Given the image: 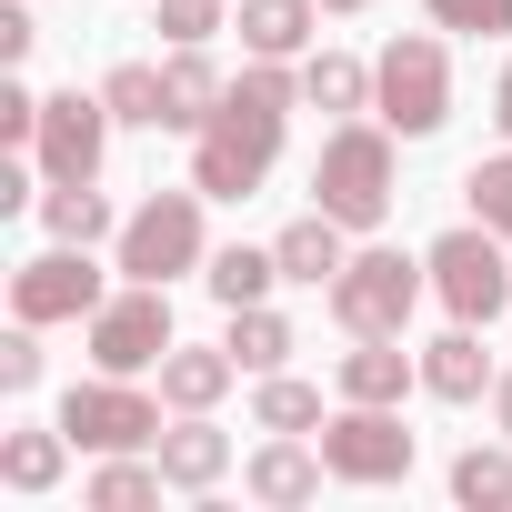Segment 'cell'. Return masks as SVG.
<instances>
[{
    "label": "cell",
    "instance_id": "cell-18",
    "mask_svg": "<svg viewBox=\"0 0 512 512\" xmlns=\"http://www.w3.org/2000/svg\"><path fill=\"white\" fill-rule=\"evenodd\" d=\"M312 11L322 0H241V51L251 61H302L312 51Z\"/></svg>",
    "mask_w": 512,
    "mask_h": 512
},
{
    "label": "cell",
    "instance_id": "cell-12",
    "mask_svg": "<svg viewBox=\"0 0 512 512\" xmlns=\"http://www.w3.org/2000/svg\"><path fill=\"white\" fill-rule=\"evenodd\" d=\"M322 472H332V462H322V452H302V432H272L262 452L241 462V492H251V502H272V512H292V502H312V492H322Z\"/></svg>",
    "mask_w": 512,
    "mask_h": 512
},
{
    "label": "cell",
    "instance_id": "cell-8",
    "mask_svg": "<svg viewBox=\"0 0 512 512\" xmlns=\"http://www.w3.org/2000/svg\"><path fill=\"white\" fill-rule=\"evenodd\" d=\"M412 452H422V442L402 432L392 402H352V412L322 422V462H332V482H402Z\"/></svg>",
    "mask_w": 512,
    "mask_h": 512
},
{
    "label": "cell",
    "instance_id": "cell-31",
    "mask_svg": "<svg viewBox=\"0 0 512 512\" xmlns=\"http://www.w3.org/2000/svg\"><path fill=\"white\" fill-rule=\"evenodd\" d=\"M211 31H221V0H161V41L171 51H201Z\"/></svg>",
    "mask_w": 512,
    "mask_h": 512
},
{
    "label": "cell",
    "instance_id": "cell-15",
    "mask_svg": "<svg viewBox=\"0 0 512 512\" xmlns=\"http://www.w3.org/2000/svg\"><path fill=\"white\" fill-rule=\"evenodd\" d=\"M151 462L171 472V492H211V482L231 472V442H221V432H211L201 412H181V422H171V432L151 442Z\"/></svg>",
    "mask_w": 512,
    "mask_h": 512
},
{
    "label": "cell",
    "instance_id": "cell-32",
    "mask_svg": "<svg viewBox=\"0 0 512 512\" xmlns=\"http://www.w3.org/2000/svg\"><path fill=\"white\" fill-rule=\"evenodd\" d=\"M41 322H21V332H0V392H31L41 382V342H31Z\"/></svg>",
    "mask_w": 512,
    "mask_h": 512
},
{
    "label": "cell",
    "instance_id": "cell-13",
    "mask_svg": "<svg viewBox=\"0 0 512 512\" xmlns=\"http://www.w3.org/2000/svg\"><path fill=\"white\" fill-rule=\"evenodd\" d=\"M422 382V362L402 352V332H352L342 352V402H402Z\"/></svg>",
    "mask_w": 512,
    "mask_h": 512
},
{
    "label": "cell",
    "instance_id": "cell-17",
    "mask_svg": "<svg viewBox=\"0 0 512 512\" xmlns=\"http://www.w3.org/2000/svg\"><path fill=\"white\" fill-rule=\"evenodd\" d=\"M272 251H282V282H312V292H332V282H342V262H352L332 211H302V221H292Z\"/></svg>",
    "mask_w": 512,
    "mask_h": 512
},
{
    "label": "cell",
    "instance_id": "cell-27",
    "mask_svg": "<svg viewBox=\"0 0 512 512\" xmlns=\"http://www.w3.org/2000/svg\"><path fill=\"white\" fill-rule=\"evenodd\" d=\"M282 352H292V322H282V312H262V302L231 312V362H241V372H282Z\"/></svg>",
    "mask_w": 512,
    "mask_h": 512
},
{
    "label": "cell",
    "instance_id": "cell-37",
    "mask_svg": "<svg viewBox=\"0 0 512 512\" xmlns=\"http://www.w3.org/2000/svg\"><path fill=\"white\" fill-rule=\"evenodd\" d=\"M322 11H362V0H322Z\"/></svg>",
    "mask_w": 512,
    "mask_h": 512
},
{
    "label": "cell",
    "instance_id": "cell-22",
    "mask_svg": "<svg viewBox=\"0 0 512 512\" xmlns=\"http://www.w3.org/2000/svg\"><path fill=\"white\" fill-rule=\"evenodd\" d=\"M101 101H111V121H131V131H161V121H171V91H161L151 61H121V71L101 81Z\"/></svg>",
    "mask_w": 512,
    "mask_h": 512
},
{
    "label": "cell",
    "instance_id": "cell-30",
    "mask_svg": "<svg viewBox=\"0 0 512 512\" xmlns=\"http://www.w3.org/2000/svg\"><path fill=\"white\" fill-rule=\"evenodd\" d=\"M462 191H472V221H492V231L512 241V151H502V161H472Z\"/></svg>",
    "mask_w": 512,
    "mask_h": 512
},
{
    "label": "cell",
    "instance_id": "cell-6",
    "mask_svg": "<svg viewBox=\"0 0 512 512\" xmlns=\"http://www.w3.org/2000/svg\"><path fill=\"white\" fill-rule=\"evenodd\" d=\"M61 432H71L81 452H151V442H161V402L131 392V372H101V382H71Z\"/></svg>",
    "mask_w": 512,
    "mask_h": 512
},
{
    "label": "cell",
    "instance_id": "cell-19",
    "mask_svg": "<svg viewBox=\"0 0 512 512\" xmlns=\"http://www.w3.org/2000/svg\"><path fill=\"white\" fill-rule=\"evenodd\" d=\"M161 91H171V121H161V131H201L231 81L211 71V41H201V51H171V61H161Z\"/></svg>",
    "mask_w": 512,
    "mask_h": 512
},
{
    "label": "cell",
    "instance_id": "cell-26",
    "mask_svg": "<svg viewBox=\"0 0 512 512\" xmlns=\"http://www.w3.org/2000/svg\"><path fill=\"white\" fill-rule=\"evenodd\" d=\"M41 221H51V241H101V231H111V201H101L91 181H51V191H41Z\"/></svg>",
    "mask_w": 512,
    "mask_h": 512
},
{
    "label": "cell",
    "instance_id": "cell-10",
    "mask_svg": "<svg viewBox=\"0 0 512 512\" xmlns=\"http://www.w3.org/2000/svg\"><path fill=\"white\" fill-rule=\"evenodd\" d=\"M41 181H101V151H111V101L101 91H51L41 101Z\"/></svg>",
    "mask_w": 512,
    "mask_h": 512
},
{
    "label": "cell",
    "instance_id": "cell-7",
    "mask_svg": "<svg viewBox=\"0 0 512 512\" xmlns=\"http://www.w3.org/2000/svg\"><path fill=\"white\" fill-rule=\"evenodd\" d=\"M422 272L432 262H402V251H352L342 282H332V322L342 332H402L422 302Z\"/></svg>",
    "mask_w": 512,
    "mask_h": 512
},
{
    "label": "cell",
    "instance_id": "cell-4",
    "mask_svg": "<svg viewBox=\"0 0 512 512\" xmlns=\"http://www.w3.org/2000/svg\"><path fill=\"white\" fill-rule=\"evenodd\" d=\"M502 251H512V241H502L492 221H462V231H442V241L422 251L452 322H502V312H512V262H502Z\"/></svg>",
    "mask_w": 512,
    "mask_h": 512
},
{
    "label": "cell",
    "instance_id": "cell-34",
    "mask_svg": "<svg viewBox=\"0 0 512 512\" xmlns=\"http://www.w3.org/2000/svg\"><path fill=\"white\" fill-rule=\"evenodd\" d=\"M31 41H41V31H31V11H0V61H21Z\"/></svg>",
    "mask_w": 512,
    "mask_h": 512
},
{
    "label": "cell",
    "instance_id": "cell-16",
    "mask_svg": "<svg viewBox=\"0 0 512 512\" xmlns=\"http://www.w3.org/2000/svg\"><path fill=\"white\" fill-rule=\"evenodd\" d=\"M231 372H241V362H231V342H221V352L171 342V352H161V402H171V412H211V402L231 392Z\"/></svg>",
    "mask_w": 512,
    "mask_h": 512
},
{
    "label": "cell",
    "instance_id": "cell-28",
    "mask_svg": "<svg viewBox=\"0 0 512 512\" xmlns=\"http://www.w3.org/2000/svg\"><path fill=\"white\" fill-rule=\"evenodd\" d=\"M251 412H262V432H312L322 422V392L292 382V372H262V402H251Z\"/></svg>",
    "mask_w": 512,
    "mask_h": 512
},
{
    "label": "cell",
    "instance_id": "cell-25",
    "mask_svg": "<svg viewBox=\"0 0 512 512\" xmlns=\"http://www.w3.org/2000/svg\"><path fill=\"white\" fill-rule=\"evenodd\" d=\"M61 452H71V432H11V442H0V482H11V492H51Z\"/></svg>",
    "mask_w": 512,
    "mask_h": 512
},
{
    "label": "cell",
    "instance_id": "cell-20",
    "mask_svg": "<svg viewBox=\"0 0 512 512\" xmlns=\"http://www.w3.org/2000/svg\"><path fill=\"white\" fill-rule=\"evenodd\" d=\"M201 282H211V302H221V312H241V302H262V292L282 282V251L231 241V251H211V272H201Z\"/></svg>",
    "mask_w": 512,
    "mask_h": 512
},
{
    "label": "cell",
    "instance_id": "cell-21",
    "mask_svg": "<svg viewBox=\"0 0 512 512\" xmlns=\"http://www.w3.org/2000/svg\"><path fill=\"white\" fill-rule=\"evenodd\" d=\"M302 101H312V111H362V101H372V71H362L352 51H312V61H302Z\"/></svg>",
    "mask_w": 512,
    "mask_h": 512
},
{
    "label": "cell",
    "instance_id": "cell-33",
    "mask_svg": "<svg viewBox=\"0 0 512 512\" xmlns=\"http://www.w3.org/2000/svg\"><path fill=\"white\" fill-rule=\"evenodd\" d=\"M31 131H41V91L11 81V91H0V141H31Z\"/></svg>",
    "mask_w": 512,
    "mask_h": 512
},
{
    "label": "cell",
    "instance_id": "cell-14",
    "mask_svg": "<svg viewBox=\"0 0 512 512\" xmlns=\"http://www.w3.org/2000/svg\"><path fill=\"white\" fill-rule=\"evenodd\" d=\"M502 372L482 362V322H452L442 342H422V392H442V402H482Z\"/></svg>",
    "mask_w": 512,
    "mask_h": 512
},
{
    "label": "cell",
    "instance_id": "cell-9",
    "mask_svg": "<svg viewBox=\"0 0 512 512\" xmlns=\"http://www.w3.org/2000/svg\"><path fill=\"white\" fill-rule=\"evenodd\" d=\"M171 352V282H131L91 312V362L101 372H151Z\"/></svg>",
    "mask_w": 512,
    "mask_h": 512
},
{
    "label": "cell",
    "instance_id": "cell-2",
    "mask_svg": "<svg viewBox=\"0 0 512 512\" xmlns=\"http://www.w3.org/2000/svg\"><path fill=\"white\" fill-rule=\"evenodd\" d=\"M312 211H332L342 231H372L392 211V121H342L312 161Z\"/></svg>",
    "mask_w": 512,
    "mask_h": 512
},
{
    "label": "cell",
    "instance_id": "cell-23",
    "mask_svg": "<svg viewBox=\"0 0 512 512\" xmlns=\"http://www.w3.org/2000/svg\"><path fill=\"white\" fill-rule=\"evenodd\" d=\"M161 462H131V452H101V472H91V512H141V502H161Z\"/></svg>",
    "mask_w": 512,
    "mask_h": 512
},
{
    "label": "cell",
    "instance_id": "cell-1",
    "mask_svg": "<svg viewBox=\"0 0 512 512\" xmlns=\"http://www.w3.org/2000/svg\"><path fill=\"white\" fill-rule=\"evenodd\" d=\"M292 101H302V71L251 61V71L221 91V111L191 131V181H201L211 201H251V191L272 181V161H282V121H292Z\"/></svg>",
    "mask_w": 512,
    "mask_h": 512
},
{
    "label": "cell",
    "instance_id": "cell-5",
    "mask_svg": "<svg viewBox=\"0 0 512 512\" xmlns=\"http://www.w3.org/2000/svg\"><path fill=\"white\" fill-rule=\"evenodd\" d=\"M201 181L191 191H151L131 221H121V272L131 282H181V272H201L211 251H201Z\"/></svg>",
    "mask_w": 512,
    "mask_h": 512
},
{
    "label": "cell",
    "instance_id": "cell-29",
    "mask_svg": "<svg viewBox=\"0 0 512 512\" xmlns=\"http://www.w3.org/2000/svg\"><path fill=\"white\" fill-rule=\"evenodd\" d=\"M432 31H462V41H502L512 31V0H422Z\"/></svg>",
    "mask_w": 512,
    "mask_h": 512
},
{
    "label": "cell",
    "instance_id": "cell-36",
    "mask_svg": "<svg viewBox=\"0 0 512 512\" xmlns=\"http://www.w3.org/2000/svg\"><path fill=\"white\" fill-rule=\"evenodd\" d=\"M492 121H502V141H512V61H502V91H492Z\"/></svg>",
    "mask_w": 512,
    "mask_h": 512
},
{
    "label": "cell",
    "instance_id": "cell-35",
    "mask_svg": "<svg viewBox=\"0 0 512 512\" xmlns=\"http://www.w3.org/2000/svg\"><path fill=\"white\" fill-rule=\"evenodd\" d=\"M492 422H502V442H512V372L492 382Z\"/></svg>",
    "mask_w": 512,
    "mask_h": 512
},
{
    "label": "cell",
    "instance_id": "cell-11",
    "mask_svg": "<svg viewBox=\"0 0 512 512\" xmlns=\"http://www.w3.org/2000/svg\"><path fill=\"white\" fill-rule=\"evenodd\" d=\"M111 292H101V272H91V241H61V251H41V262H21L11 272V312L21 322H91Z\"/></svg>",
    "mask_w": 512,
    "mask_h": 512
},
{
    "label": "cell",
    "instance_id": "cell-3",
    "mask_svg": "<svg viewBox=\"0 0 512 512\" xmlns=\"http://www.w3.org/2000/svg\"><path fill=\"white\" fill-rule=\"evenodd\" d=\"M372 101H382V121H392L402 141H432V131L452 121V51H442L432 31L382 41V61H372Z\"/></svg>",
    "mask_w": 512,
    "mask_h": 512
},
{
    "label": "cell",
    "instance_id": "cell-24",
    "mask_svg": "<svg viewBox=\"0 0 512 512\" xmlns=\"http://www.w3.org/2000/svg\"><path fill=\"white\" fill-rule=\"evenodd\" d=\"M452 502H472V512H512V452H502V442H472V452L452 462Z\"/></svg>",
    "mask_w": 512,
    "mask_h": 512
}]
</instances>
